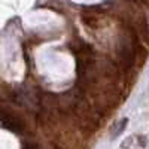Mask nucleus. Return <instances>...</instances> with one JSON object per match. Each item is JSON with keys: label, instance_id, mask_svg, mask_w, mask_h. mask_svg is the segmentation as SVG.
<instances>
[{"label": "nucleus", "instance_id": "f257e3e1", "mask_svg": "<svg viewBox=\"0 0 149 149\" xmlns=\"http://www.w3.org/2000/svg\"><path fill=\"white\" fill-rule=\"evenodd\" d=\"M0 121H2V124L6 128H9L14 133H24L27 130L26 122H24L18 115H14L8 110H0Z\"/></svg>", "mask_w": 149, "mask_h": 149}, {"label": "nucleus", "instance_id": "f03ea898", "mask_svg": "<svg viewBox=\"0 0 149 149\" xmlns=\"http://www.w3.org/2000/svg\"><path fill=\"white\" fill-rule=\"evenodd\" d=\"M127 125H128V118H121V119L115 121V122L110 125V128H109L110 140H115V139H118L119 136L124 133V130L127 128Z\"/></svg>", "mask_w": 149, "mask_h": 149}]
</instances>
